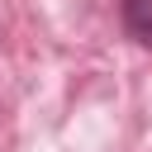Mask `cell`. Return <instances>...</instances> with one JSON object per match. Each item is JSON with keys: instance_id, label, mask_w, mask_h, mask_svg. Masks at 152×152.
Wrapping results in <instances>:
<instances>
[{"instance_id": "cell-1", "label": "cell", "mask_w": 152, "mask_h": 152, "mask_svg": "<svg viewBox=\"0 0 152 152\" xmlns=\"http://www.w3.org/2000/svg\"><path fill=\"white\" fill-rule=\"evenodd\" d=\"M119 24L133 43L152 48V0H124L119 5Z\"/></svg>"}]
</instances>
